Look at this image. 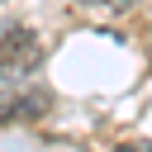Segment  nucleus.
Here are the masks:
<instances>
[{
    "label": "nucleus",
    "instance_id": "nucleus-2",
    "mask_svg": "<svg viewBox=\"0 0 152 152\" xmlns=\"http://www.w3.org/2000/svg\"><path fill=\"white\" fill-rule=\"evenodd\" d=\"M52 104L48 90H28V95H14V100H0V124H28V119H43Z\"/></svg>",
    "mask_w": 152,
    "mask_h": 152
},
{
    "label": "nucleus",
    "instance_id": "nucleus-4",
    "mask_svg": "<svg viewBox=\"0 0 152 152\" xmlns=\"http://www.w3.org/2000/svg\"><path fill=\"white\" fill-rule=\"evenodd\" d=\"M119 152H152V142H124Z\"/></svg>",
    "mask_w": 152,
    "mask_h": 152
},
{
    "label": "nucleus",
    "instance_id": "nucleus-1",
    "mask_svg": "<svg viewBox=\"0 0 152 152\" xmlns=\"http://www.w3.org/2000/svg\"><path fill=\"white\" fill-rule=\"evenodd\" d=\"M43 66V38L28 24H0V81H24Z\"/></svg>",
    "mask_w": 152,
    "mask_h": 152
},
{
    "label": "nucleus",
    "instance_id": "nucleus-3",
    "mask_svg": "<svg viewBox=\"0 0 152 152\" xmlns=\"http://www.w3.org/2000/svg\"><path fill=\"white\" fill-rule=\"evenodd\" d=\"M66 5H81V10H95V14H109V19H119V14H133L142 0H66Z\"/></svg>",
    "mask_w": 152,
    "mask_h": 152
}]
</instances>
